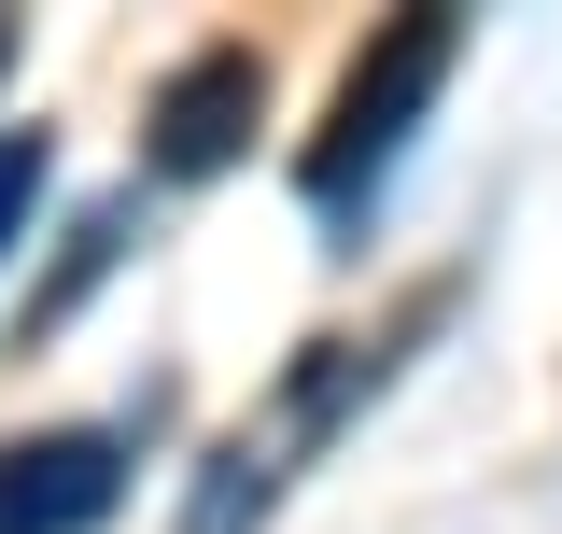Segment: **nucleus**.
Listing matches in <instances>:
<instances>
[{"mask_svg": "<svg viewBox=\"0 0 562 534\" xmlns=\"http://www.w3.org/2000/svg\"><path fill=\"white\" fill-rule=\"evenodd\" d=\"M380 366H394V337H338V352L295 380V408L268 394L254 422H239V436H225V465H211V492H198V534H254V507H268L295 465H310V436H324V422H338V408L366 394Z\"/></svg>", "mask_w": 562, "mask_h": 534, "instance_id": "2", "label": "nucleus"}, {"mask_svg": "<svg viewBox=\"0 0 562 534\" xmlns=\"http://www.w3.org/2000/svg\"><path fill=\"white\" fill-rule=\"evenodd\" d=\"M0 57H14V14H0Z\"/></svg>", "mask_w": 562, "mask_h": 534, "instance_id": "6", "label": "nucleus"}, {"mask_svg": "<svg viewBox=\"0 0 562 534\" xmlns=\"http://www.w3.org/2000/svg\"><path fill=\"white\" fill-rule=\"evenodd\" d=\"M254 113H268V70L239 57V43H211V57H183L169 85H155V183H211V169H239V141H254Z\"/></svg>", "mask_w": 562, "mask_h": 534, "instance_id": "4", "label": "nucleus"}, {"mask_svg": "<svg viewBox=\"0 0 562 534\" xmlns=\"http://www.w3.org/2000/svg\"><path fill=\"white\" fill-rule=\"evenodd\" d=\"M127 507V436L57 422V436H0V534H99Z\"/></svg>", "mask_w": 562, "mask_h": 534, "instance_id": "3", "label": "nucleus"}, {"mask_svg": "<svg viewBox=\"0 0 562 534\" xmlns=\"http://www.w3.org/2000/svg\"><path fill=\"white\" fill-rule=\"evenodd\" d=\"M450 57H464V14H450V0L394 14V29L351 57L338 113H324V141H310V198H324V225H351V211H366V183L408 155V127H422V99L450 85Z\"/></svg>", "mask_w": 562, "mask_h": 534, "instance_id": "1", "label": "nucleus"}, {"mask_svg": "<svg viewBox=\"0 0 562 534\" xmlns=\"http://www.w3.org/2000/svg\"><path fill=\"white\" fill-rule=\"evenodd\" d=\"M29 198H43V141H0V267L29 240Z\"/></svg>", "mask_w": 562, "mask_h": 534, "instance_id": "5", "label": "nucleus"}]
</instances>
